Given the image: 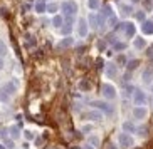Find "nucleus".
<instances>
[{"label":"nucleus","mask_w":153,"mask_h":149,"mask_svg":"<svg viewBox=\"0 0 153 149\" xmlns=\"http://www.w3.org/2000/svg\"><path fill=\"white\" fill-rule=\"evenodd\" d=\"M91 106H93V107H96L98 111H101L103 114H106L108 117H113V116H114V107H113V106L109 104V101H106V99L93 101V102H91Z\"/></svg>","instance_id":"1"},{"label":"nucleus","mask_w":153,"mask_h":149,"mask_svg":"<svg viewBox=\"0 0 153 149\" xmlns=\"http://www.w3.org/2000/svg\"><path fill=\"white\" fill-rule=\"evenodd\" d=\"M118 139V144H120V148H125V149H130L135 146V139H133V136L130 134V132H120V134L116 136Z\"/></svg>","instance_id":"2"},{"label":"nucleus","mask_w":153,"mask_h":149,"mask_svg":"<svg viewBox=\"0 0 153 149\" xmlns=\"http://www.w3.org/2000/svg\"><path fill=\"white\" fill-rule=\"evenodd\" d=\"M61 12H62L64 17H66V15H72V17H76V14H77V4L74 2V0H64L62 4H61Z\"/></svg>","instance_id":"3"},{"label":"nucleus","mask_w":153,"mask_h":149,"mask_svg":"<svg viewBox=\"0 0 153 149\" xmlns=\"http://www.w3.org/2000/svg\"><path fill=\"white\" fill-rule=\"evenodd\" d=\"M101 95H103V99H106V101L116 99V89H114V86L109 84V82H104L103 86H101Z\"/></svg>","instance_id":"4"},{"label":"nucleus","mask_w":153,"mask_h":149,"mask_svg":"<svg viewBox=\"0 0 153 149\" xmlns=\"http://www.w3.org/2000/svg\"><path fill=\"white\" fill-rule=\"evenodd\" d=\"M146 92H145L143 89H138L136 87L135 89V92H133V97H131V102L135 106H145L146 104Z\"/></svg>","instance_id":"5"},{"label":"nucleus","mask_w":153,"mask_h":149,"mask_svg":"<svg viewBox=\"0 0 153 149\" xmlns=\"http://www.w3.org/2000/svg\"><path fill=\"white\" fill-rule=\"evenodd\" d=\"M89 32V23H88V18H79L77 20V35L84 39Z\"/></svg>","instance_id":"6"},{"label":"nucleus","mask_w":153,"mask_h":149,"mask_svg":"<svg viewBox=\"0 0 153 149\" xmlns=\"http://www.w3.org/2000/svg\"><path fill=\"white\" fill-rule=\"evenodd\" d=\"M82 119H88V121H103V112L101 111H98V109H91V111H88V112L82 114Z\"/></svg>","instance_id":"7"},{"label":"nucleus","mask_w":153,"mask_h":149,"mask_svg":"<svg viewBox=\"0 0 153 149\" xmlns=\"http://www.w3.org/2000/svg\"><path fill=\"white\" fill-rule=\"evenodd\" d=\"M131 112H133V119H136V121H143L148 116V111L145 106H136V107H133Z\"/></svg>","instance_id":"8"},{"label":"nucleus","mask_w":153,"mask_h":149,"mask_svg":"<svg viewBox=\"0 0 153 149\" xmlns=\"http://www.w3.org/2000/svg\"><path fill=\"white\" fill-rule=\"evenodd\" d=\"M104 76L108 77V79H114L118 76V67L114 62H108L104 65Z\"/></svg>","instance_id":"9"},{"label":"nucleus","mask_w":153,"mask_h":149,"mask_svg":"<svg viewBox=\"0 0 153 149\" xmlns=\"http://www.w3.org/2000/svg\"><path fill=\"white\" fill-rule=\"evenodd\" d=\"M88 23H89V27L93 29V30H98V29H99V18H98V14H93V12H91V14L88 15Z\"/></svg>","instance_id":"10"},{"label":"nucleus","mask_w":153,"mask_h":149,"mask_svg":"<svg viewBox=\"0 0 153 149\" xmlns=\"http://www.w3.org/2000/svg\"><path fill=\"white\" fill-rule=\"evenodd\" d=\"M121 127L125 132H130V134H136V131H138V127H136V124L133 121H125Z\"/></svg>","instance_id":"11"},{"label":"nucleus","mask_w":153,"mask_h":149,"mask_svg":"<svg viewBox=\"0 0 153 149\" xmlns=\"http://www.w3.org/2000/svg\"><path fill=\"white\" fill-rule=\"evenodd\" d=\"M34 10H36V14H47V2L45 0H37L36 5H34Z\"/></svg>","instance_id":"12"},{"label":"nucleus","mask_w":153,"mask_h":149,"mask_svg":"<svg viewBox=\"0 0 153 149\" xmlns=\"http://www.w3.org/2000/svg\"><path fill=\"white\" fill-rule=\"evenodd\" d=\"M141 81H143V84H146V86H152L153 84V69H146V70L141 74Z\"/></svg>","instance_id":"13"},{"label":"nucleus","mask_w":153,"mask_h":149,"mask_svg":"<svg viewBox=\"0 0 153 149\" xmlns=\"http://www.w3.org/2000/svg\"><path fill=\"white\" fill-rule=\"evenodd\" d=\"M141 32H143L145 35H153V20L141 22Z\"/></svg>","instance_id":"14"},{"label":"nucleus","mask_w":153,"mask_h":149,"mask_svg":"<svg viewBox=\"0 0 153 149\" xmlns=\"http://www.w3.org/2000/svg\"><path fill=\"white\" fill-rule=\"evenodd\" d=\"M118 9H120V14L128 17V15H133V5L130 4H120L118 5Z\"/></svg>","instance_id":"15"},{"label":"nucleus","mask_w":153,"mask_h":149,"mask_svg":"<svg viewBox=\"0 0 153 149\" xmlns=\"http://www.w3.org/2000/svg\"><path fill=\"white\" fill-rule=\"evenodd\" d=\"M51 23H52V27L54 29H61L64 25V15L56 14L54 17H52V20H51Z\"/></svg>","instance_id":"16"},{"label":"nucleus","mask_w":153,"mask_h":149,"mask_svg":"<svg viewBox=\"0 0 153 149\" xmlns=\"http://www.w3.org/2000/svg\"><path fill=\"white\" fill-rule=\"evenodd\" d=\"M72 44H74V39H72L71 35H66L62 40H59L57 47H59V49H68V47H71Z\"/></svg>","instance_id":"17"},{"label":"nucleus","mask_w":153,"mask_h":149,"mask_svg":"<svg viewBox=\"0 0 153 149\" xmlns=\"http://www.w3.org/2000/svg\"><path fill=\"white\" fill-rule=\"evenodd\" d=\"M135 32H136V27H135V23H131V22H126V27H125V34L126 39H131V37L135 35Z\"/></svg>","instance_id":"18"},{"label":"nucleus","mask_w":153,"mask_h":149,"mask_svg":"<svg viewBox=\"0 0 153 149\" xmlns=\"http://www.w3.org/2000/svg\"><path fill=\"white\" fill-rule=\"evenodd\" d=\"M133 47H135L136 50H143V49H146V40H145L143 37H136L135 40H133Z\"/></svg>","instance_id":"19"},{"label":"nucleus","mask_w":153,"mask_h":149,"mask_svg":"<svg viewBox=\"0 0 153 149\" xmlns=\"http://www.w3.org/2000/svg\"><path fill=\"white\" fill-rule=\"evenodd\" d=\"M4 90L5 92H9L10 95L12 94H15V90H17V82H12V81H9V82H5V86H4Z\"/></svg>","instance_id":"20"},{"label":"nucleus","mask_w":153,"mask_h":149,"mask_svg":"<svg viewBox=\"0 0 153 149\" xmlns=\"http://www.w3.org/2000/svg\"><path fill=\"white\" fill-rule=\"evenodd\" d=\"M9 134H10V137H12V139H19V137H20V127L19 126H10L9 127Z\"/></svg>","instance_id":"21"},{"label":"nucleus","mask_w":153,"mask_h":149,"mask_svg":"<svg viewBox=\"0 0 153 149\" xmlns=\"http://www.w3.org/2000/svg\"><path fill=\"white\" fill-rule=\"evenodd\" d=\"M72 25H74V23H68V22H64V25L61 29H59V30H61V34H62L64 37L66 35H71V32H72Z\"/></svg>","instance_id":"22"},{"label":"nucleus","mask_w":153,"mask_h":149,"mask_svg":"<svg viewBox=\"0 0 153 149\" xmlns=\"http://www.w3.org/2000/svg\"><path fill=\"white\" fill-rule=\"evenodd\" d=\"M61 9V5L59 4H56V2H49L47 4V14H57V10Z\"/></svg>","instance_id":"23"},{"label":"nucleus","mask_w":153,"mask_h":149,"mask_svg":"<svg viewBox=\"0 0 153 149\" xmlns=\"http://www.w3.org/2000/svg\"><path fill=\"white\" fill-rule=\"evenodd\" d=\"M88 144L94 146V148H99V144H101V139H99L96 134H91L89 137H88Z\"/></svg>","instance_id":"24"},{"label":"nucleus","mask_w":153,"mask_h":149,"mask_svg":"<svg viewBox=\"0 0 153 149\" xmlns=\"http://www.w3.org/2000/svg\"><path fill=\"white\" fill-rule=\"evenodd\" d=\"M99 7H101V2H99V0H88V9H89L91 12L98 10Z\"/></svg>","instance_id":"25"},{"label":"nucleus","mask_w":153,"mask_h":149,"mask_svg":"<svg viewBox=\"0 0 153 149\" xmlns=\"http://www.w3.org/2000/svg\"><path fill=\"white\" fill-rule=\"evenodd\" d=\"M136 65H140V60H133V62H128L126 64V74L131 76V72L136 69Z\"/></svg>","instance_id":"26"},{"label":"nucleus","mask_w":153,"mask_h":149,"mask_svg":"<svg viewBox=\"0 0 153 149\" xmlns=\"http://www.w3.org/2000/svg\"><path fill=\"white\" fill-rule=\"evenodd\" d=\"M126 47H128V44H126V42H120V40H114V42H113V49L116 50V52H120V50H125Z\"/></svg>","instance_id":"27"},{"label":"nucleus","mask_w":153,"mask_h":149,"mask_svg":"<svg viewBox=\"0 0 153 149\" xmlns=\"http://www.w3.org/2000/svg\"><path fill=\"white\" fill-rule=\"evenodd\" d=\"M135 89H136L135 86L126 84V86H125V90H123V92H125V97H133V92H135Z\"/></svg>","instance_id":"28"},{"label":"nucleus","mask_w":153,"mask_h":149,"mask_svg":"<svg viewBox=\"0 0 153 149\" xmlns=\"http://www.w3.org/2000/svg\"><path fill=\"white\" fill-rule=\"evenodd\" d=\"M136 134L141 137V139H145L146 136H148V127L146 126H141V127H138V131H136Z\"/></svg>","instance_id":"29"},{"label":"nucleus","mask_w":153,"mask_h":149,"mask_svg":"<svg viewBox=\"0 0 153 149\" xmlns=\"http://www.w3.org/2000/svg\"><path fill=\"white\" fill-rule=\"evenodd\" d=\"M9 101H10V94L2 89L0 90V102H9Z\"/></svg>","instance_id":"30"},{"label":"nucleus","mask_w":153,"mask_h":149,"mask_svg":"<svg viewBox=\"0 0 153 149\" xmlns=\"http://www.w3.org/2000/svg\"><path fill=\"white\" fill-rule=\"evenodd\" d=\"M4 144H5V148H7V149H14V148H15L14 139H12V137H5V139H4Z\"/></svg>","instance_id":"31"},{"label":"nucleus","mask_w":153,"mask_h":149,"mask_svg":"<svg viewBox=\"0 0 153 149\" xmlns=\"http://www.w3.org/2000/svg\"><path fill=\"white\" fill-rule=\"evenodd\" d=\"M7 55V45H5L4 40H0V57Z\"/></svg>","instance_id":"32"},{"label":"nucleus","mask_w":153,"mask_h":149,"mask_svg":"<svg viewBox=\"0 0 153 149\" xmlns=\"http://www.w3.org/2000/svg\"><path fill=\"white\" fill-rule=\"evenodd\" d=\"M143 7L146 9V12H150L153 9V0H143Z\"/></svg>","instance_id":"33"},{"label":"nucleus","mask_w":153,"mask_h":149,"mask_svg":"<svg viewBox=\"0 0 153 149\" xmlns=\"http://www.w3.org/2000/svg\"><path fill=\"white\" fill-rule=\"evenodd\" d=\"M135 17H136V20H140V22H145V10H138L135 14Z\"/></svg>","instance_id":"34"},{"label":"nucleus","mask_w":153,"mask_h":149,"mask_svg":"<svg viewBox=\"0 0 153 149\" xmlns=\"http://www.w3.org/2000/svg\"><path fill=\"white\" fill-rule=\"evenodd\" d=\"M116 62L120 64V65H126V64H128V62H126V57H125V55H120V57L116 59Z\"/></svg>","instance_id":"35"},{"label":"nucleus","mask_w":153,"mask_h":149,"mask_svg":"<svg viewBox=\"0 0 153 149\" xmlns=\"http://www.w3.org/2000/svg\"><path fill=\"white\" fill-rule=\"evenodd\" d=\"M24 136H25V139H27V141L34 139V132H32V131H24Z\"/></svg>","instance_id":"36"},{"label":"nucleus","mask_w":153,"mask_h":149,"mask_svg":"<svg viewBox=\"0 0 153 149\" xmlns=\"http://www.w3.org/2000/svg\"><path fill=\"white\" fill-rule=\"evenodd\" d=\"M7 134H9V129H0V137H2V139H5Z\"/></svg>","instance_id":"37"},{"label":"nucleus","mask_w":153,"mask_h":149,"mask_svg":"<svg viewBox=\"0 0 153 149\" xmlns=\"http://www.w3.org/2000/svg\"><path fill=\"white\" fill-rule=\"evenodd\" d=\"M146 55H148V57H153V44L150 45V47H146Z\"/></svg>","instance_id":"38"},{"label":"nucleus","mask_w":153,"mask_h":149,"mask_svg":"<svg viewBox=\"0 0 153 149\" xmlns=\"http://www.w3.org/2000/svg\"><path fill=\"white\" fill-rule=\"evenodd\" d=\"M91 129H93V127H91L89 124H88V126H84V127H82V131H84V132H89Z\"/></svg>","instance_id":"39"},{"label":"nucleus","mask_w":153,"mask_h":149,"mask_svg":"<svg viewBox=\"0 0 153 149\" xmlns=\"http://www.w3.org/2000/svg\"><path fill=\"white\" fill-rule=\"evenodd\" d=\"M4 65H5V62H4V57H0V70L4 69Z\"/></svg>","instance_id":"40"},{"label":"nucleus","mask_w":153,"mask_h":149,"mask_svg":"<svg viewBox=\"0 0 153 149\" xmlns=\"http://www.w3.org/2000/svg\"><path fill=\"white\" fill-rule=\"evenodd\" d=\"M84 149H94V146H91V144H86Z\"/></svg>","instance_id":"41"},{"label":"nucleus","mask_w":153,"mask_h":149,"mask_svg":"<svg viewBox=\"0 0 153 149\" xmlns=\"http://www.w3.org/2000/svg\"><path fill=\"white\" fill-rule=\"evenodd\" d=\"M0 149H7V148H5V144H4V142H0Z\"/></svg>","instance_id":"42"},{"label":"nucleus","mask_w":153,"mask_h":149,"mask_svg":"<svg viewBox=\"0 0 153 149\" xmlns=\"http://www.w3.org/2000/svg\"><path fill=\"white\" fill-rule=\"evenodd\" d=\"M140 0H131V4H138Z\"/></svg>","instance_id":"43"},{"label":"nucleus","mask_w":153,"mask_h":149,"mask_svg":"<svg viewBox=\"0 0 153 149\" xmlns=\"http://www.w3.org/2000/svg\"><path fill=\"white\" fill-rule=\"evenodd\" d=\"M152 92H153V84H152Z\"/></svg>","instance_id":"44"},{"label":"nucleus","mask_w":153,"mask_h":149,"mask_svg":"<svg viewBox=\"0 0 153 149\" xmlns=\"http://www.w3.org/2000/svg\"><path fill=\"white\" fill-rule=\"evenodd\" d=\"M45 2H51V0H45ZM52 2H54V0H52Z\"/></svg>","instance_id":"45"}]
</instances>
